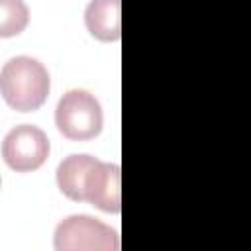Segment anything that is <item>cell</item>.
<instances>
[{"label": "cell", "mask_w": 251, "mask_h": 251, "mask_svg": "<svg viewBox=\"0 0 251 251\" xmlns=\"http://www.w3.org/2000/svg\"><path fill=\"white\" fill-rule=\"evenodd\" d=\"M51 78L43 63L20 55L4 63L0 71V92L16 112H35L49 96Z\"/></svg>", "instance_id": "1"}, {"label": "cell", "mask_w": 251, "mask_h": 251, "mask_svg": "<svg viewBox=\"0 0 251 251\" xmlns=\"http://www.w3.org/2000/svg\"><path fill=\"white\" fill-rule=\"evenodd\" d=\"M102 106L94 94L82 88L65 92L55 108V126L71 141H88L102 131Z\"/></svg>", "instance_id": "2"}, {"label": "cell", "mask_w": 251, "mask_h": 251, "mask_svg": "<svg viewBox=\"0 0 251 251\" xmlns=\"http://www.w3.org/2000/svg\"><path fill=\"white\" fill-rule=\"evenodd\" d=\"M53 245L57 251H118L120 237L104 222L86 214H75L55 227Z\"/></svg>", "instance_id": "3"}, {"label": "cell", "mask_w": 251, "mask_h": 251, "mask_svg": "<svg viewBox=\"0 0 251 251\" xmlns=\"http://www.w3.org/2000/svg\"><path fill=\"white\" fill-rule=\"evenodd\" d=\"M51 145L43 129L22 124L10 129L2 141V159L16 173L37 171L49 157Z\"/></svg>", "instance_id": "4"}, {"label": "cell", "mask_w": 251, "mask_h": 251, "mask_svg": "<svg viewBox=\"0 0 251 251\" xmlns=\"http://www.w3.org/2000/svg\"><path fill=\"white\" fill-rule=\"evenodd\" d=\"M122 169L116 163H102L94 157L82 182V202L94 208L118 214L122 210Z\"/></svg>", "instance_id": "5"}, {"label": "cell", "mask_w": 251, "mask_h": 251, "mask_svg": "<svg viewBox=\"0 0 251 251\" xmlns=\"http://www.w3.org/2000/svg\"><path fill=\"white\" fill-rule=\"evenodd\" d=\"M84 25L98 41H118L122 37V0H90L84 10Z\"/></svg>", "instance_id": "6"}, {"label": "cell", "mask_w": 251, "mask_h": 251, "mask_svg": "<svg viewBox=\"0 0 251 251\" xmlns=\"http://www.w3.org/2000/svg\"><path fill=\"white\" fill-rule=\"evenodd\" d=\"M92 161L94 157L90 155H69L57 167V186L69 200L82 202V182Z\"/></svg>", "instance_id": "7"}, {"label": "cell", "mask_w": 251, "mask_h": 251, "mask_svg": "<svg viewBox=\"0 0 251 251\" xmlns=\"http://www.w3.org/2000/svg\"><path fill=\"white\" fill-rule=\"evenodd\" d=\"M29 22V10L24 0H0V37L20 35Z\"/></svg>", "instance_id": "8"}]
</instances>
